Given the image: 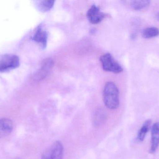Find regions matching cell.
Listing matches in <instances>:
<instances>
[{"label": "cell", "mask_w": 159, "mask_h": 159, "mask_svg": "<svg viewBox=\"0 0 159 159\" xmlns=\"http://www.w3.org/2000/svg\"><path fill=\"white\" fill-rule=\"evenodd\" d=\"M103 100L105 106L110 110L117 109L119 106V91L113 82H107L104 88Z\"/></svg>", "instance_id": "1"}, {"label": "cell", "mask_w": 159, "mask_h": 159, "mask_svg": "<svg viewBox=\"0 0 159 159\" xmlns=\"http://www.w3.org/2000/svg\"><path fill=\"white\" fill-rule=\"evenodd\" d=\"M20 64L18 56L14 54L0 55V72H6L18 68Z\"/></svg>", "instance_id": "2"}, {"label": "cell", "mask_w": 159, "mask_h": 159, "mask_svg": "<svg viewBox=\"0 0 159 159\" xmlns=\"http://www.w3.org/2000/svg\"><path fill=\"white\" fill-rule=\"evenodd\" d=\"M100 61L104 71L115 73H119L123 71L121 65L115 60L110 53H106L101 56Z\"/></svg>", "instance_id": "3"}, {"label": "cell", "mask_w": 159, "mask_h": 159, "mask_svg": "<svg viewBox=\"0 0 159 159\" xmlns=\"http://www.w3.org/2000/svg\"><path fill=\"white\" fill-rule=\"evenodd\" d=\"M63 147L60 141H55L42 154L41 159H62Z\"/></svg>", "instance_id": "4"}, {"label": "cell", "mask_w": 159, "mask_h": 159, "mask_svg": "<svg viewBox=\"0 0 159 159\" xmlns=\"http://www.w3.org/2000/svg\"><path fill=\"white\" fill-rule=\"evenodd\" d=\"M54 64L53 59L50 58L44 60L40 69L34 75L33 79L34 81H40L45 78L53 68Z\"/></svg>", "instance_id": "5"}, {"label": "cell", "mask_w": 159, "mask_h": 159, "mask_svg": "<svg viewBox=\"0 0 159 159\" xmlns=\"http://www.w3.org/2000/svg\"><path fill=\"white\" fill-rule=\"evenodd\" d=\"M106 16L105 13L101 11L100 7L95 5H93L87 13V18L90 23L94 24L101 22Z\"/></svg>", "instance_id": "6"}, {"label": "cell", "mask_w": 159, "mask_h": 159, "mask_svg": "<svg viewBox=\"0 0 159 159\" xmlns=\"http://www.w3.org/2000/svg\"><path fill=\"white\" fill-rule=\"evenodd\" d=\"M48 34L46 31L43 30L42 26L39 25L36 28L35 33L32 37V40L37 42L42 45L43 48H45L47 45Z\"/></svg>", "instance_id": "7"}, {"label": "cell", "mask_w": 159, "mask_h": 159, "mask_svg": "<svg viewBox=\"0 0 159 159\" xmlns=\"http://www.w3.org/2000/svg\"><path fill=\"white\" fill-rule=\"evenodd\" d=\"M159 146V122L155 123L152 126L151 130V146L149 152L155 153Z\"/></svg>", "instance_id": "8"}, {"label": "cell", "mask_w": 159, "mask_h": 159, "mask_svg": "<svg viewBox=\"0 0 159 159\" xmlns=\"http://www.w3.org/2000/svg\"><path fill=\"white\" fill-rule=\"evenodd\" d=\"M13 129V123L9 119H0V139L8 136Z\"/></svg>", "instance_id": "9"}, {"label": "cell", "mask_w": 159, "mask_h": 159, "mask_svg": "<svg viewBox=\"0 0 159 159\" xmlns=\"http://www.w3.org/2000/svg\"><path fill=\"white\" fill-rule=\"evenodd\" d=\"M55 1L53 0H43L36 2V5L38 10L41 12L49 11L54 6Z\"/></svg>", "instance_id": "10"}, {"label": "cell", "mask_w": 159, "mask_h": 159, "mask_svg": "<svg viewBox=\"0 0 159 159\" xmlns=\"http://www.w3.org/2000/svg\"><path fill=\"white\" fill-rule=\"evenodd\" d=\"M151 121L147 120L144 122L137 134V139L140 142H143L145 138L147 133L149 131L151 126Z\"/></svg>", "instance_id": "11"}, {"label": "cell", "mask_w": 159, "mask_h": 159, "mask_svg": "<svg viewBox=\"0 0 159 159\" xmlns=\"http://www.w3.org/2000/svg\"><path fill=\"white\" fill-rule=\"evenodd\" d=\"M106 119V115L102 109H98L95 112L93 118V124L94 126H101L104 123Z\"/></svg>", "instance_id": "12"}, {"label": "cell", "mask_w": 159, "mask_h": 159, "mask_svg": "<svg viewBox=\"0 0 159 159\" xmlns=\"http://www.w3.org/2000/svg\"><path fill=\"white\" fill-rule=\"evenodd\" d=\"M159 35V30L156 27L146 28L142 32L143 37L147 39L157 37Z\"/></svg>", "instance_id": "13"}, {"label": "cell", "mask_w": 159, "mask_h": 159, "mask_svg": "<svg viewBox=\"0 0 159 159\" xmlns=\"http://www.w3.org/2000/svg\"><path fill=\"white\" fill-rule=\"evenodd\" d=\"M149 1H133L131 2V6L135 10H140L145 8L150 4Z\"/></svg>", "instance_id": "14"}, {"label": "cell", "mask_w": 159, "mask_h": 159, "mask_svg": "<svg viewBox=\"0 0 159 159\" xmlns=\"http://www.w3.org/2000/svg\"><path fill=\"white\" fill-rule=\"evenodd\" d=\"M156 18H157V19L159 21V12L156 15Z\"/></svg>", "instance_id": "15"}, {"label": "cell", "mask_w": 159, "mask_h": 159, "mask_svg": "<svg viewBox=\"0 0 159 159\" xmlns=\"http://www.w3.org/2000/svg\"><path fill=\"white\" fill-rule=\"evenodd\" d=\"M21 159L18 158V159Z\"/></svg>", "instance_id": "16"}]
</instances>
